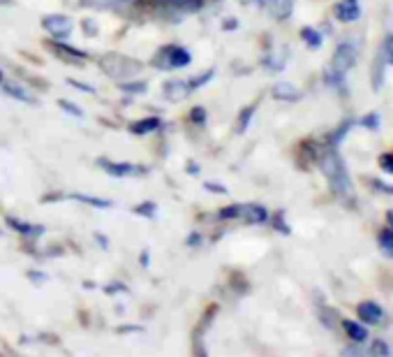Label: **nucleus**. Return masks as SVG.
<instances>
[{"instance_id":"29","label":"nucleus","mask_w":393,"mask_h":357,"mask_svg":"<svg viewBox=\"0 0 393 357\" xmlns=\"http://www.w3.org/2000/svg\"><path fill=\"white\" fill-rule=\"evenodd\" d=\"M120 3H125V0H84L86 7H113Z\"/></svg>"},{"instance_id":"43","label":"nucleus","mask_w":393,"mask_h":357,"mask_svg":"<svg viewBox=\"0 0 393 357\" xmlns=\"http://www.w3.org/2000/svg\"><path fill=\"white\" fill-rule=\"evenodd\" d=\"M142 265L149 267V253H142Z\"/></svg>"},{"instance_id":"26","label":"nucleus","mask_w":393,"mask_h":357,"mask_svg":"<svg viewBox=\"0 0 393 357\" xmlns=\"http://www.w3.org/2000/svg\"><path fill=\"white\" fill-rule=\"evenodd\" d=\"M120 91L123 93H144L146 91V84H144V81H123Z\"/></svg>"},{"instance_id":"40","label":"nucleus","mask_w":393,"mask_h":357,"mask_svg":"<svg viewBox=\"0 0 393 357\" xmlns=\"http://www.w3.org/2000/svg\"><path fill=\"white\" fill-rule=\"evenodd\" d=\"M243 5H259V3H264V0H241Z\"/></svg>"},{"instance_id":"34","label":"nucleus","mask_w":393,"mask_h":357,"mask_svg":"<svg viewBox=\"0 0 393 357\" xmlns=\"http://www.w3.org/2000/svg\"><path fill=\"white\" fill-rule=\"evenodd\" d=\"M378 121H380L378 114H368V119H363L361 123H363L366 128H378Z\"/></svg>"},{"instance_id":"28","label":"nucleus","mask_w":393,"mask_h":357,"mask_svg":"<svg viewBox=\"0 0 393 357\" xmlns=\"http://www.w3.org/2000/svg\"><path fill=\"white\" fill-rule=\"evenodd\" d=\"M370 353H375V355H391L393 351H391V346L387 344V341L378 339V341H375V344H373Z\"/></svg>"},{"instance_id":"21","label":"nucleus","mask_w":393,"mask_h":357,"mask_svg":"<svg viewBox=\"0 0 393 357\" xmlns=\"http://www.w3.org/2000/svg\"><path fill=\"white\" fill-rule=\"evenodd\" d=\"M380 248L389 258H393V230L391 227H384V230L380 232Z\"/></svg>"},{"instance_id":"38","label":"nucleus","mask_w":393,"mask_h":357,"mask_svg":"<svg viewBox=\"0 0 393 357\" xmlns=\"http://www.w3.org/2000/svg\"><path fill=\"white\" fill-rule=\"evenodd\" d=\"M28 279H30V281H35V286H39V283H44V281H46V276H44V274H37V272H30V274H28Z\"/></svg>"},{"instance_id":"14","label":"nucleus","mask_w":393,"mask_h":357,"mask_svg":"<svg viewBox=\"0 0 393 357\" xmlns=\"http://www.w3.org/2000/svg\"><path fill=\"white\" fill-rule=\"evenodd\" d=\"M268 7H271V14L277 21H285L294 12V0H268Z\"/></svg>"},{"instance_id":"37","label":"nucleus","mask_w":393,"mask_h":357,"mask_svg":"<svg viewBox=\"0 0 393 357\" xmlns=\"http://www.w3.org/2000/svg\"><path fill=\"white\" fill-rule=\"evenodd\" d=\"M84 32H86V35H97V28L93 26V21H91V19H86V21H84Z\"/></svg>"},{"instance_id":"12","label":"nucleus","mask_w":393,"mask_h":357,"mask_svg":"<svg viewBox=\"0 0 393 357\" xmlns=\"http://www.w3.org/2000/svg\"><path fill=\"white\" fill-rule=\"evenodd\" d=\"M160 5H165L169 10H176L181 14H194L204 7V0H160Z\"/></svg>"},{"instance_id":"22","label":"nucleus","mask_w":393,"mask_h":357,"mask_svg":"<svg viewBox=\"0 0 393 357\" xmlns=\"http://www.w3.org/2000/svg\"><path fill=\"white\" fill-rule=\"evenodd\" d=\"M75 200L84 202V205H91V207H97V209H109L111 202L109 200H100V198H91V195H72Z\"/></svg>"},{"instance_id":"35","label":"nucleus","mask_w":393,"mask_h":357,"mask_svg":"<svg viewBox=\"0 0 393 357\" xmlns=\"http://www.w3.org/2000/svg\"><path fill=\"white\" fill-rule=\"evenodd\" d=\"M125 290H127V288L120 286V283H113V286H106V288H104L106 295H116V292H125Z\"/></svg>"},{"instance_id":"25","label":"nucleus","mask_w":393,"mask_h":357,"mask_svg":"<svg viewBox=\"0 0 393 357\" xmlns=\"http://www.w3.org/2000/svg\"><path fill=\"white\" fill-rule=\"evenodd\" d=\"M135 214L146 216V218H155V214H158V207H155L153 202H142L139 207H135Z\"/></svg>"},{"instance_id":"1","label":"nucleus","mask_w":393,"mask_h":357,"mask_svg":"<svg viewBox=\"0 0 393 357\" xmlns=\"http://www.w3.org/2000/svg\"><path fill=\"white\" fill-rule=\"evenodd\" d=\"M319 167H322L324 176L329 178L331 190L335 193V198L342 202H351L354 200V186H351L349 172L342 162L340 153L335 149H324L319 153Z\"/></svg>"},{"instance_id":"20","label":"nucleus","mask_w":393,"mask_h":357,"mask_svg":"<svg viewBox=\"0 0 393 357\" xmlns=\"http://www.w3.org/2000/svg\"><path fill=\"white\" fill-rule=\"evenodd\" d=\"M301 40H303V42H306L310 49H319V47H322V35H319V32H317L315 28H303V30H301Z\"/></svg>"},{"instance_id":"8","label":"nucleus","mask_w":393,"mask_h":357,"mask_svg":"<svg viewBox=\"0 0 393 357\" xmlns=\"http://www.w3.org/2000/svg\"><path fill=\"white\" fill-rule=\"evenodd\" d=\"M104 167L111 176H142L149 172L144 165H132V162H104Z\"/></svg>"},{"instance_id":"33","label":"nucleus","mask_w":393,"mask_h":357,"mask_svg":"<svg viewBox=\"0 0 393 357\" xmlns=\"http://www.w3.org/2000/svg\"><path fill=\"white\" fill-rule=\"evenodd\" d=\"M380 167L387 174H393V153H384V156L380 158Z\"/></svg>"},{"instance_id":"27","label":"nucleus","mask_w":393,"mask_h":357,"mask_svg":"<svg viewBox=\"0 0 393 357\" xmlns=\"http://www.w3.org/2000/svg\"><path fill=\"white\" fill-rule=\"evenodd\" d=\"M382 52H384V59H387V63L393 68V32H391V35H387V40H384Z\"/></svg>"},{"instance_id":"18","label":"nucleus","mask_w":393,"mask_h":357,"mask_svg":"<svg viewBox=\"0 0 393 357\" xmlns=\"http://www.w3.org/2000/svg\"><path fill=\"white\" fill-rule=\"evenodd\" d=\"M7 225L12 227V230L26 234V237H39V234H44V227L42 225H30V223H23V221H16V218H7Z\"/></svg>"},{"instance_id":"41","label":"nucleus","mask_w":393,"mask_h":357,"mask_svg":"<svg viewBox=\"0 0 393 357\" xmlns=\"http://www.w3.org/2000/svg\"><path fill=\"white\" fill-rule=\"evenodd\" d=\"M387 223H389V227L393 230V211H389V214H387Z\"/></svg>"},{"instance_id":"11","label":"nucleus","mask_w":393,"mask_h":357,"mask_svg":"<svg viewBox=\"0 0 393 357\" xmlns=\"http://www.w3.org/2000/svg\"><path fill=\"white\" fill-rule=\"evenodd\" d=\"M273 97L282 102H297L301 100V91L294 84H289V81H277L273 86Z\"/></svg>"},{"instance_id":"5","label":"nucleus","mask_w":393,"mask_h":357,"mask_svg":"<svg viewBox=\"0 0 393 357\" xmlns=\"http://www.w3.org/2000/svg\"><path fill=\"white\" fill-rule=\"evenodd\" d=\"M42 26L54 40H65V37H70L72 30H75V21L65 14H46L42 19Z\"/></svg>"},{"instance_id":"31","label":"nucleus","mask_w":393,"mask_h":357,"mask_svg":"<svg viewBox=\"0 0 393 357\" xmlns=\"http://www.w3.org/2000/svg\"><path fill=\"white\" fill-rule=\"evenodd\" d=\"M213 75H216V72H213V70H208V72H206V75H199V77H194V79L190 81L192 91H194V88H199V86H204V84H208V81L213 79Z\"/></svg>"},{"instance_id":"32","label":"nucleus","mask_w":393,"mask_h":357,"mask_svg":"<svg viewBox=\"0 0 393 357\" xmlns=\"http://www.w3.org/2000/svg\"><path fill=\"white\" fill-rule=\"evenodd\" d=\"M58 104H61V109L70 111L72 116H77V119H81V116H84V111H81V107H77V104H72V102H68V100H61Z\"/></svg>"},{"instance_id":"36","label":"nucleus","mask_w":393,"mask_h":357,"mask_svg":"<svg viewBox=\"0 0 393 357\" xmlns=\"http://www.w3.org/2000/svg\"><path fill=\"white\" fill-rule=\"evenodd\" d=\"M204 188H206V190H211V193H218V195L227 193V188H225V186H220V183H206V186H204Z\"/></svg>"},{"instance_id":"23","label":"nucleus","mask_w":393,"mask_h":357,"mask_svg":"<svg viewBox=\"0 0 393 357\" xmlns=\"http://www.w3.org/2000/svg\"><path fill=\"white\" fill-rule=\"evenodd\" d=\"M257 111V104H248L243 111H241V119H239V133H245L250 126V119H252V114Z\"/></svg>"},{"instance_id":"4","label":"nucleus","mask_w":393,"mask_h":357,"mask_svg":"<svg viewBox=\"0 0 393 357\" xmlns=\"http://www.w3.org/2000/svg\"><path fill=\"white\" fill-rule=\"evenodd\" d=\"M192 63V54L183 47H167L162 49L155 59V65L162 70H178V68H187Z\"/></svg>"},{"instance_id":"6","label":"nucleus","mask_w":393,"mask_h":357,"mask_svg":"<svg viewBox=\"0 0 393 357\" xmlns=\"http://www.w3.org/2000/svg\"><path fill=\"white\" fill-rule=\"evenodd\" d=\"M162 93H165V97H167V100H171V102H181V100H185V97L192 93V86H190V81L171 79V81H167L165 86H162Z\"/></svg>"},{"instance_id":"19","label":"nucleus","mask_w":393,"mask_h":357,"mask_svg":"<svg viewBox=\"0 0 393 357\" xmlns=\"http://www.w3.org/2000/svg\"><path fill=\"white\" fill-rule=\"evenodd\" d=\"M3 93L10 95V97H14V100L32 102V97H30V93L26 91V88L19 86V84H12V81H3Z\"/></svg>"},{"instance_id":"16","label":"nucleus","mask_w":393,"mask_h":357,"mask_svg":"<svg viewBox=\"0 0 393 357\" xmlns=\"http://www.w3.org/2000/svg\"><path fill=\"white\" fill-rule=\"evenodd\" d=\"M387 59H384V52L380 49L378 56H375V63H373V91H380L382 84H384V68H387Z\"/></svg>"},{"instance_id":"3","label":"nucleus","mask_w":393,"mask_h":357,"mask_svg":"<svg viewBox=\"0 0 393 357\" xmlns=\"http://www.w3.org/2000/svg\"><path fill=\"white\" fill-rule=\"evenodd\" d=\"M102 70L113 79H130L142 70V63H135L130 59H123V56H104L100 61Z\"/></svg>"},{"instance_id":"9","label":"nucleus","mask_w":393,"mask_h":357,"mask_svg":"<svg viewBox=\"0 0 393 357\" xmlns=\"http://www.w3.org/2000/svg\"><path fill=\"white\" fill-rule=\"evenodd\" d=\"M356 313L366 325H380L384 320V311L378 302H361L356 306Z\"/></svg>"},{"instance_id":"24","label":"nucleus","mask_w":393,"mask_h":357,"mask_svg":"<svg viewBox=\"0 0 393 357\" xmlns=\"http://www.w3.org/2000/svg\"><path fill=\"white\" fill-rule=\"evenodd\" d=\"M243 214V205H229L225 209H220V218H225V221H232V218H241Z\"/></svg>"},{"instance_id":"45","label":"nucleus","mask_w":393,"mask_h":357,"mask_svg":"<svg viewBox=\"0 0 393 357\" xmlns=\"http://www.w3.org/2000/svg\"><path fill=\"white\" fill-rule=\"evenodd\" d=\"M155 3H160V0H155Z\"/></svg>"},{"instance_id":"15","label":"nucleus","mask_w":393,"mask_h":357,"mask_svg":"<svg viewBox=\"0 0 393 357\" xmlns=\"http://www.w3.org/2000/svg\"><path fill=\"white\" fill-rule=\"evenodd\" d=\"M51 47H54L61 56H65V59H70V63H77V59H79V61L86 59V52H81V49H77V47L65 44L63 40H54Z\"/></svg>"},{"instance_id":"13","label":"nucleus","mask_w":393,"mask_h":357,"mask_svg":"<svg viewBox=\"0 0 393 357\" xmlns=\"http://www.w3.org/2000/svg\"><path fill=\"white\" fill-rule=\"evenodd\" d=\"M241 218L245 223H250V225H259V223H264L268 218V211L261 205H243Z\"/></svg>"},{"instance_id":"39","label":"nucleus","mask_w":393,"mask_h":357,"mask_svg":"<svg viewBox=\"0 0 393 357\" xmlns=\"http://www.w3.org/2000/svg\"><path fill=\"white\" fill-rule=\"evenodd\" d=\"M70 86H75V88H79V91H86V93H93V88L91 86H86V84H79V81H75V79H70L68 81Z\"/></svg>"},{"instance_id":"42","label":"nucleus","mask_w":393,"mask_h":357,"mask_svg":"<svg viewBox=\"0 0 393 357\" xmlns=\"http://www.w3.org/2000/svg\"><path fill=\"white\" fill-rule=\"evenodd\" d=\"M225 23H227L225 28H229V30H232V28H236V21H234V19H229V21H225Z\"/></svg>"},{"instance_id":"44","label":"nucleus","mask_w":393,"mask_h":357,"mask_svg":"<svg viewBox=\"0 0 393 357\" xmlns=\"http://www.w3.org/2000/svg\"><path fill=\"white\" fill-rule=\"evenodd\" d=\"M3 81H5V77H3V72H0V84H3Z\"/></svg>"},{"instance_id":"2","label":"nucleus","mask_w":393,"mask_h":357,"mask_svg":"<svg viewBox=\"0 0 393 357\" xmlns=\"http://www.w3.org/2000/svg\"><path fill=\"white\" fill-rule=\"evenodd\" d=\"M356 65V47L351 42H342L335 47L333 59L329 63V68L324 72V79L329 86H340L345 81L347 72Z\"/></svg>"},{"instance_id":"10","label":"nucleus","mask_w":393,"mask_h":357,"mask_svg":"<svg viewBox=\"0 0 393 357\" xmlns=\"http://www.w3.org/2000/svg\"><path fill=\"white\" fill-rule=\"evenodd\" d=\"M342 329H345L347 339L351 344H366L368 341V327L363 322H356V320H342Z\"/></svg>"},{"instance_id":"30","label":"nucleus","mask_w":393,"mask_h":357,"mask_svg":"<svg viewBox=\"0 0 393 357\" xmlns=\"http://www.w3.org/2000/svg\"><path fill=\"white\" fill-rule=\"evenodd\" d=\"M206 116H208V114H206V109H204V107H192V111H190V119L194 121V123H206Z\"/></svg>"},{"instance_id":"7","label":"nucleus","mask_w":393,"mask_h":357,"mask_svg":"<svg viewBox=\"0 0 393 357\" xmlns=\"http://www.w3.org/2000/svg\"><path fill=\"white\" fill-rule=\"evenodd\" d=\"M333 12H335V19L338 21L351 23L361 16V5H358V0H340Z\"/></svg>"},{"instance_id":"17","label":"nucleus","mask_w":393,"mask_h":357,"mask_svg":"<svg viewBox=\"0 0 393 357\" xmlns=\"http://www.w3.org/2000/svg\"><path fill=\"white\" fill-rule=\"evenodd\" d=\"M158 128H160V119L158 116H146V119L137 121V123L130 126V133L142 137V135H151L153 130H158Z\"/></svg>"}]
</instances>
